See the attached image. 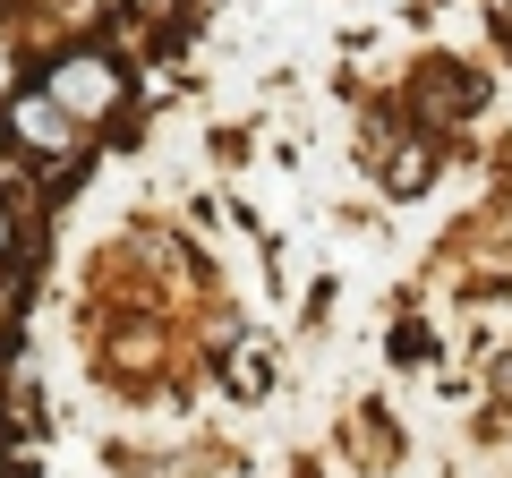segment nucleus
Returning a JSON list of instances; mask_svg holds the SVG:
<instances>
[{
  "label": "nucleus",
  "mask_w": 512,
  "mask_h": 478,
  "mask_svg": "<svg viewBox=\"0 0 512 478\" xmlns=\"http://www.w3.org/2000/svg\"><path fill=\"white\" fill-rule=\"evenodd\" d=\"M9 248H18V205L0 197V274H9Z\"/></svg>",
  "instance_id": "obj_7"
},
{
  "label": "nucleus",
  "mask_w": 512,
  "mask_h": 478,
  "mask_svg": "<svg viewBox=\"0 0 512 478\" xmlns=\"http://www.w3.org/2000/svg\"><path fill=\"white\" fill-rule=\"evenodd\" d=\"M376 180L393 188V197H419L427 180H436V129H402L376 146Z\"/></svg>",
  "instance_id": "obj_3"
},
{
  "label": "nucleus",
  "mask_w": 512,
  "mask_h": 478,
  "mask_svg": "<svg viewBox=\"0 0 512 478\" xmlns=\"http://www.w3.org/2000/svg\"><path fill=\"white\" fill-rule=\"evenodd\" d=\"M0 146L18 154L26 171H69L77 146H86V129H77V120H69L43 86H18L9 103H0Z\"/></svg>",
  "instance_id": "obj_2"
},
{
  "label": "nucleus",
  "mask_w": 512,
  "mask_h": 478,
  "mask_svg": "<svg viewBox=\"0 0 512 478\" xmlns=\"http://www.w3.org/2000/svg\"><path fill=\"white\" fill-rule=\"evenodd\" d=\"M495 410H512V359H504V376H495Z\"/></svg>",
  "instance_id": "obj_8"
},
{
  "label": "nucleus",
  "mask_w": 512,
  "mask_h": 478,
  "mask_svg": "<svg viewBox=\"0 0 512 478\" xmlns=\"http://www.w3.org/2000/svg\"><path fill=\"white\" fill-rule=\"evenodd\" d=\"M265 385H274V359H265V342H239V350H231V393H248V402H256Z\"/></svg>",
  "instance_id": "obj_4"
},
{
  "label": "nucleus",
  "mask_w": 512,
  "mask_h": 478,
  "mask_svg": "<svg viewBox=\"0 0 512 478\" xmlns=\"http://www.w3.org/2000/svg\"><path fill=\"white\" fill-rule=\"evenodd\" d=\"M393 359H402V368H419V359H436V333H427V325H402V333H393Z\"/></svg>",
  "instance_id": "obj_5"
},
{
  "label": "nucleus",
  "mask_w": 512,
  "mask_h": 478,
  "mask_svg": "<svg viewBox=\"0 0 512 478\" xmlns=\"http://www.w3.org/2000/svg\"><path fill=\"white\" fill-rule=\"evenodd\" d=\"M18 77H26V52H18V35H9V26H0V103H9V94H18Z\"/></svg>",
  "instance_id": "obj_6"
},
{
  "label": "nucleus",
  "mask_w": 512,
  "mask_h": 478,
  "mask_svg": "<svg viewBox=\"0 0 512 478\" xmlns=\"http://www.w3.org/2000/svg\"><path fill=\"white\" fill-rule=\"evenodd\" d=\"M35 86L69 111L77 129H120V111L137 103V77H128V60L111 52L103 35L94 43H60V52L35 69Z\"/></svg>",
  "instance_id": "obj_1"
}]
</instances>
